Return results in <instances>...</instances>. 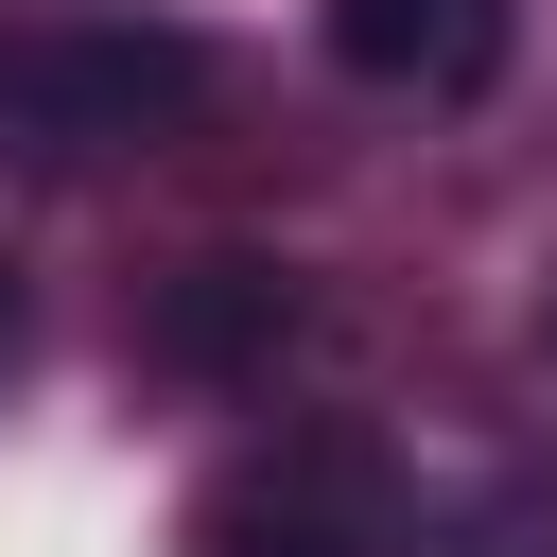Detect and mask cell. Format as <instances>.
<instances>
[{
  "label": "cell",
  "instance_id": "cell-4",
  "mask_svg": "<svg viewBox=\"0 0 557 557\" xmlns=\"http://www.w3.org/2000/svg\"><path fill=\"white\" fill-rule=\"evenodd\" d=\"M191 557H366V540L296 487H226V505H191Z\"/></svg>",
  "mask_w": 557,
  "mask_h": 557
},
{
  "label": "cell",
  "instance_id": "cell-5",
  "mask_svg": "<svg viewBox=\"0 0 557 557\" xmlns=\"http://www.w3.org/2000/svg\"><path fill=\"white\" fill-rule=\"evenodd\" d=\"M0 366H17V261H0Z\"/></svg>",
  "mask_w": 557,
  "mask_h": 557
},
{
  "label": "cell",
  "instance_id": "cell-3",
  "mask_svg": "<svg viewBox=\"0 0 557 557\" xmlns=\"http://www.w3.org/2000/svg\"><path fill=\"white\" fill-rule=\"evenodd\" d=\"M331 52H348L366 87H418V70L470 87V70L505 52V17H487V0H331Z\"/></svg>",
  "mask_w": 557,
  "mask_h": 557
},
{
  "label": "cell",
  "instance_id": "cell-1",
  "mask_svg": "<svg viewBox=\"0 0 557 557\" xmlns=\"http://www.w3.org/2000/svg\"><path fill=\"white\" fill-rule=\"evenodd\" d=\"M0 122L52 139V157L191 139V122H209V52H191V35H52V52H0Z\"/></svg>",
  "mask_w": 557,
  "mask_h": 557
},
{
  "label": "cell",
  "instance_id": "cell-2",
  "mask_svg": "<svg viewBox=\"0 0 557 557\" xmlns=\"http://www.w3.org/2000/svg\"><path fill=\"white\" fill-rule=\"evenodd\" d=\"M278 331H296V278H278V261H244V244H226V261H191V278L157 296V348H174L191 383H244V366H278Z\"/></svg>",
  "mask_w": 557,
  "mask_h": 557
}]
</instances>
